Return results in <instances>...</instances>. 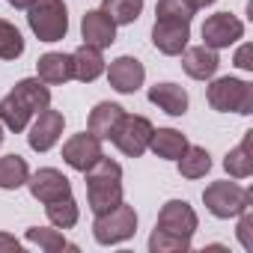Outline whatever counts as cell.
Here are the masks:
<instances>
[{"mask_svg": "<svg viewBox=\"0 0 253 253\" xmlns=\"http://www.w3.org/2000/svg\"><path fill=\"white\" fill-rule=\"evenodd\" d=\"M188 39H191V24H182V21H155V27H152V45L161 54H167V57H179L188 48Z\"/></svg>", "mask_w": 253, "mask_h": 253, "instance_id": "4fadbf2b", "label": "cell"}, {"mask_svg": "<svg viewBox=\"0 0 253 253\" xmlns=\"http://www.w3.org/2000/svg\"><path fill=\"white\" fill-rule=\"evenodd\" d=\"M30 179V167L21 155H3L0 158V188L3 191H18L21 185H27Z\"/></svg>", "mask_w": 253, "mask_h": 253, "instance_id": "603a6c76", "label": "cell"}, {"mask_svg": "<svg viewBox=\"0 0 253 253\" xmlns=\"http://www.w3.org/2000/svg\"><path fill=\"white\" fill-rule=\"evenodd\" d=\"M98 158H104V149H101V140L92 134V131H81V134H72L66 143H63V161L78 170V173H86Z\"/></svg>", "mask_w": 253, "mask_h": 253, "instance_id": "ba28073f", "label": "cell"}, {"mask_svg": "<svg viewBox=\"0 0 253 253\" xmlns=\"http://www.w3.org/2000/svg\"><path fill=\"white\" fill-rule=\"evenodd\" d=\"M81 36H84L86 45H95V48L104 51V48H110L116 42V24L101 9H89L81 18Z\"/></svg>", "mask_w": 253, "mask_h": 253, "instance_id": "9a60e30c", "label": "cell"}, {"mask_svg": "<svg viewBox=\"0 0 253 253\" xmlns=\"http://www.w3.org/2000/svg\"><path fill=\"white\" fill-rule=\"evenodd\" d=\"M84 176H86V203L92 214H104L116 203H122V167L116 161L98 158Z\"/></svg>", "mask_w": 253, "mask_h": 253, "instance_id": "6da1fadb", "label": "cell"}, {"mask_svg": "<svg viewBox=\"0 0 253 253\" xmlns=\"http://www.w3.org/2000/svg\"><path fill=\"white\" fill-rule=\"evenodd\" d=\"M182 69L194 81H211L217 75V69H220V57L209 45H194V48L182 51Z\"/></svg>", "mask_w": 253, "mask_h": 253, "instance_id": "5bb4252c", "label": "cell"}, {"mask_svg": "<svg viewBox=\"0 0 253 253\" xmlns=\"http://www.w3.org/2000/svg\"><path fill=\"white\" fill-rule=\"evenodd\" d=\"M250 137H253V131H244L241 143H238L235 149H229V152H226V158H223V170H226L232 179H247V176L253 173V158H250Z\"/></svg>", "mask_w": 253, "mask_h": 253, "instance_id": "7402d4cb", "label": "cell"}, {"mask_svg": "<svg viewBox=\"0 0 253 253\" xmlns=\"http://www.w3.org/2000/svg\"><path fill=\"white\" fill-rule=\"evenodd\" d=\"M12 95H15L33 116L51 104V89H48V84L39 81V78H24V81H18V84L12 86Z\"/></svg>", "mask_w": 253, "mask_h": 253, "instance_id": "ffe728a7", "label": "cell"}, {"mask_svg": "<svg viewBox=\"0 0 253 253\" xmlns=\"http://www.w3.org/2000/svg\"><path fill=\"white\" fill-rule=\"evenodd\" d=\"M3 137H6V134H3V122H0V143H3Z\"/></svg>", "mask_w": 253, "mask_h": 253, "instance_id": "8d00e7d4", "label": "cell"}, {"mask_svg": "<svg viewBox=\"0 0 253 253\" xmlns=\"http://www.w3.org/2000/svg\"><path fill=\"white\" fill-rule=\"evenodd\" d=\"M206 101L211 104V110L217 113H241L250 116L253 113V84L241 81V78H214L206 89Z\"/></svg>", "mask_w": 253, "mask_h": 253, "instance_id": "7a4b0ae2", "label": "cell"}, {"mask_svg": "<svg viewBox=\"0 0 253 253\" xmlns=\"http://www.w3.org/2000/svg\"><path fill=\"white\" fill-rule=\"evenodd\" d=\"M155 21H182V24H191V18L197 15V6L191 0H158L155 6Z\"/></svg>", "mask_w": 253, "mask_h": 253, "instance_id": "f1b7e54d", "label": "cell"}, {"mask_svg": "<svg viewBox=\"0 0 253 253\" xmlns=\"http://www.w3.org/2000/svg\"><path fill=\"white\" fill-rule=\"evenodd\" d=\"M149 101L158 110H164L167 116H185L188 113V92H185V86L170 84V81L149 86Z\"/></svg>", "mask_w": 253, "mask_h": 253, "instance_id": "e0dca14e", "label": "cell"}, {"mask_svg": "<svg viewBox=\"0 0 253 253\" xmlns=\"http://www.w3.org/2000/svg\"><path fill=\"white\" fill-rule=\"evenodd\" d=\"M30 119H33V113L9 92L6 98H0V122H3V128H9V131H24L27 125H30Z\"/></svg>", "mask_w": 253, "mask_h": 253, "instance_id": "484cf974", "label": "cell"}, {"mask_svg": "<svg viewBox=\"0 0 253 253\" xmlns=\"http://www.w3.org/2000/svg\"><path fill=\"white\" fill-rule=\"evenodd\" d=\"M27 188H30L33 200H39V203H51V200H60V197H69L72 194L69 176L63 170H57V167H42V170L30 173Z\"/></svg>", "mask_w": 253, "mask_h": 253, "instance_id": "8fae6325", "label": "cell"}, {"mask_svg": "<svg viewBox=\"0 0 253 253\" xmlns=\"http://www.w3.org/2000/svg\"><path fill=\"white\" fill-rule=\"evenodd\" d=\"M122 116H125V107H119L116 101H98L89 110L86 131H92L98 140H110V134L116 131V125H119Z\"/></svg>", "mask_w": 253, "mask_h": 253, "instance_id": "ac0fdd59", "label": "cell"}, {"mask_svg": "<svg viewBox=\"0 0 253 253\" xmlns=\"http://www.w3.org/2000/svg\"><path fill=\"white\" fill-rule=\"evenodd\" d=\"M176 164H179V173L185 179H203L211 170V155H209V149L188 143V149L176 158Z\"/></svg>", "mask_w": 253, "mask_h": 253, "instance_id": "cb8c5ba5", "label": "cell"}, {"mask_svg": "<svg viewBox=\"0 0 253 253\" xmlns=\"http://www.w3.org/2000/svg\"><path fill=\"white\" fill-rule=\"evenodd\" d=\"M191 3H194L197 9H206V6H211V3H217V0H191Z\"/></svg>", "mask_w": 253, "mask_h": 253, "instance_id": "d590c367", "label": "cell"}, {"mask_svg": "<svg viewBox=\"0 0 253 253\" xmlns=\"http://www.w3.org/2000/svg\"><path fill=\"white\" fill-rule=\"evenodd\" d=\"M27 24L39 42H60L69 33V9L63 0H36L27 9Z\"/></svg>", "mask_w": 253, "mask_h": 253, "instance_id": "3957f363", "label": "cell"}, {"mask_svg": "<svg viewBox=\"0 0 253 253\" xmlns=\"http://www.w3.org/2000/svg\"><path fill=\"white\" fill-rule=\"evenodd\" d=\"M33 3H36V0H9V6H12V9H30Z\"/></svg>", "mask_w": 253, "mask_h": 253, "instance_id": "e575fe53", "label": "cell"}, {"mask_svg": "<svg viewBox=\"0 0 253 253\" xmlns=\"http://www.w3.org/2000/svg\"><path fill=\"white\" fill-rule=\"evenodd\" d=\"M45 214H48V220H51L57 229H72V226L78 223V217H81V209H78L75 197L69 194V197H60V200L45 203Z\"/></svg>", "mask_w": 253, "mask_h": 253, "instance_id": "d4e9b609", "label": "cell"}, {"mask_svg": "<svg viewBox=\"0 0 253 253\" xmlns=\"http://www.w3.org/2000/svg\"><path fill=\"white\" fill-rule=\"evenodd\" d=\"M197 226H200V217L191 209V203H185V200L164 203L161 211H158V223H155V229H164V232H173V235H185V238H191L197 232Z\"/></svg>", "mask_w": 253, "mask_h": 253, "instance_id": "30bf717a", "label": "cell"}, {"mask_svg": "<svg viewBox=\"0 0 253 253\" xmlns=\"http://www.w3.org/2000/svg\"><path fill=\"white\" fill-rule=\"evenodd\" d=\"M250 54H253V48H250V45H241V48L235 51V66H238V69H244V72H253Z\"/></svg>", "mask_w": 253, "mask_h": 253, "instance_id": "d6a6232c", "label": "cell"}, {"mask_svg": "<svg viewBox=\"0 0 253 253\" xmlns=\"http://www.w3.org/2000/svg\"><path fill=\"white\" fill-rule=\"evenodd\" d=\"M24 238L30 244H39L45 253H60V250H78V244L66 241L60 229H48V226H30L24 232Z\"/></svg>", "mask_w": 253, "mask_h": 253, "instance_id": "4316f807", "label": "cell"}, {"mask_svg": "<svg viewBox=\"0 0 253 253\" xmlns=\"http://www.w3.org/2000/svg\"><path fill=\"white\" fill-rule=\"evenodd\" d=\"M63 125H66V116L63 110H54L51 104L45 110L36 113V122L30 125V134H27V143L33 152H48L57 146L60 134H63Z\"/></svg>", "mask_w": 253, "mask_h": 253, "instance_id": "9c48e42d", "label": "cell"}, {"mask_svg": "<svg viewBox=\"0 0 253 253\" xmlns=\"http://www.w3.org/2000/svg\"><path fill=\"white\" fill-rule=\"evenodd\" d=\"M149 149H152L158 158H164V161H176V158L188 149V140H185V134L176 131V128H155L152 137H149Z\"/></svg>", "mask_w": 253, "mask_h": 253, "instance_id": "44dd1931", "label": "cell"}, {"mask_svg": "<svg viewBox=\"0 0 253 253\" xmlns=\"http://www.w3.org/2000/svg\"><path fill=\"white\" fill-rule=\"evenodd\" d=\"M101 12L110 15V21L119 24H134L143 12V0H101Z\"/></svg>", "mask_w": 253, "mask_h": 253, "instance_id": "83f0119b", "label": "cell"}, {"mask_svg": "<svg viewBox=\"0 0 253 253\" xmlns=\"http://www.w3.org/2000/svg\"><path fill=\"white\" fill-rule=\"evenodd\" d=\"M36 78L57 86V84H69L75 78V66H72V54L63 51H48L36 60Z\"/></svg>", "mask_w": 253, "mask_h": 253, "instance_id": "2e32d148", "label": "cell"}, {"mask_svg": "<svg viewBox=\"0 0 253 253\" xmlns=\"http://www.w3.org/2000/svg\"><path fill=\"white\" fill-rule=\"evenodd\" d=\"M155 131V125L146 119V116H137V113H125L116 125V131L110 134L113 146L128 155V158H140L146 149H149V137Z\"/></svg>", "mask_w": 253, "mask_h": 253, "instance_id": "8992f818", "label": "cell"}, {"mask_svg": "<svg viewBox=\"0 0 253 253\" xmlns=\"http://www.w3.org/2000/svg\"><path fill=\"white\" fill-rule=\"evenodd\" d=\"M203 45L220 51V48H229L235 45L241 36H244V24L232 15V12H214L203 21Z\"/></svg>", "mask_w": 253, "mask_h": 253, "instance_id": "52a82bcc", "label": "cell"}, {"mask_svg": "<svg viewBox=\"0 0 253 253\" xmlns=\"http://www.w3.org/2000/svg\"><path fill=\"white\" fill-rule=\"evenodd\" d=\"M72 66H75V78L81 81V84H92L95 78H101L104 75V57H101V48H95V45H81L75 54H72Z\"/></svg>", "mask_w": 253, "mask_h": 253, "instance_id": "d6986e66", "label": "cell"}, {"mask_svg": "<svg viewBox=\"0 0 253 253\" xmlns=\"http://www.w3.org/2000/svg\"><path fill=\"white\" fill-rule=\"evenodd\" d=\"M238 241L244 250H253V214H250V209H244L238 214Z\"/></svg>", "mask_w": 253, "mask_h": 253, "instance_id": "1f68e13d", "label": "cell"}, {"mask_svg": "<svg viewBox=\"0 0 253 253\" xmlns=\"http://www.w3.org/2000/svg\"><path fill=\"white\" fill-rule=\"evenodd\" d=\"M203 203H206V209H209L214 217L229 220V217H238L244 209L253 206V194H250L247 188H241V185L223 179V182H211V185L203 191Z\"/></svg>", "mask_w": 253, "mask_h": 253, "instance_id": "277c9868", "label": "cell"}, {"mask_svg": "<svg viewBox=\"0 0 253 253\" xmlns=\"http://www.w3.org/2000/svg\"><path fill=\"white\" fill-rule=\"evenodd\" d=\"M134 232H137V211L128 203H116L110 211L95 214V223H92V238L104 247L128 241Z\"/></svg>", "mask_w": 253, "mask_h": 253, "instance_id": "5b68a950", "label": "cell"}, {"mask_svg": "<svg viewBox=\"0 0 253 253\" xmlns=\"http://www.w3.org/2000/svg\"><path fill=\"white\" fill-rule=\"evenodd\" d=\"M18 253L21 250V241L15 238V235H6V232H0V253Z\"/></svg>", "mask_w": 253, "mask_h": 253, "instance_id": "836d02e7", "label": "cell"}, {"mask_svg": "<svg viewBox=\"0 0 253 253\" xmlns=\"http://www.w3.org/2000/svg\"><path fill=\"white\" fill-rule=\"evenodd\" d=\"M104 72H107L110 86L116 92H122V95L137 92L143 86V81H146V69H143V63L137 57H116Z\"/></svg>", "mask_w": 253, "mask_h": 253, "instance_id": "7c38bea8", "label": "cell"}, {"mask_svg": "<svg viewBox=\"0 0 253 253\" xmlns=\"http://www.w3.org/2000/svg\"><path fill=\"white\" fill-rule=\"evenodd\" d=\"M149 250L152 253H185V250H191V238L173 235V232H164V229H152Z\"/></svg>", "mask_w": 253, "mask_h": 253, "instance_id": "4dcf8cb0", "label": "cell"}, {"mask_svg": "<svg viewBox=\"0 0 253 253\" xmlns=\"http://www.w3.org/2000/svg\"><path fill=\"white\" fill-rule=\"evenodd\" d=\"M24 54V36L15 24L0 18V60H18Z\"/></svg>", "mask_w": 253, "mask_h": 253, "instance_id": "f546056e", "label": "cell"}]
</instances>
